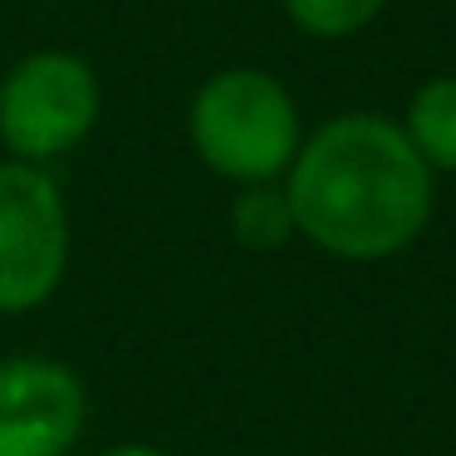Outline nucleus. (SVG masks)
Instances as JSON below:
<instances>
[{"label":"nucleus","mask_w":456,"mask_h":456,"mask_svg":"<svg viewBox=\"0 0 456 456\" xmlns=\"http://www.w3.org/2000/svg\"><path fill=\"white\" fill-rule=\"evenodd\" d=\"M89 432V383L50 354L0 358V456H74Z\"/></svg>","instance_id":"5"},{"label":"nucleus","mask_w":456,"mask_h":456,"mask_svg":"<svg viewBox=\"0 0 456 456\" xmlns=\"http://www.w3.org/2000/svg\"><path fill=\"white\" fill-rule=\"evenodd\" d=\"M387 0H280V15L295 25L305 40H354V35L373 30L383 20Z\"/></svg>","instance_id":"8"},{"label":"nucleus","mask_w":456,"mask_h":456,"mask_svg":"<svg viewBox=\"0 0 456 456\" xmlns=\"http://www.w3.org/2000/svg\"><path fill=\"white\" fill-rule=\"evenodd\" d=\"M280 187L295 216V240L344 265L397 260L436 216V177L397 118L368 109L314 123Z\"/></svg>","instance_id":"1"},{"label":"nucleus","mask_w":456,"mask_h":456,"mask_svg":"<svg viewBox=\"0 0 456 456\" xmlns=\"http://www.w3.org/2000/svg\"><path fill=\"white\" fill-rule=\"evenodd\" d=\"M74 216L50 167L0 158V319H25L64 289Z\"/></svg>","instance_id":"4"},{"label":"nucleus","mask_w":456,"mask_h":456,"mask_svg":"<svg viewBox=\"0 0 456 456\" xmlns=\"http://www.w3.org/2000/svg\"><path fill=\"white\" fill-rule=\"evenodd\" d=\"M397 128L432 177H456V74H432L417 84Z\"/></svg>","instance_id":"6"},{"label":"nucleus","mask_w":456,"mask_h":456,"mask_svg":"<svg viewBox=\"0 0 456 456\" xmlns=\"http://www.w3.org/2000/svg\"><path fill=\"white\" fill-rule=\"evenodd\" d=\"M226 231L240 250L250 256H270L295 240V216L280 182H260V187H236L226 207Z\"/></svg>","instance_id":"7"},{"label":"nucleus","mask_w":456,"mask_h":456,"mask_svg":"<svg viewBox=\"0 0 456 456\" xmlns=\"http://www.w3.org/2000/svg\"><path fill=\"white\" fill-rule=\"evenodd\" d=\"M94 456H177V452H167V446H158V442H113Z\"/></svg>","instance_id":"9"},{"label":"nucleus","mask_w":456,"mask_h":456,"mask_svg":"<svg viewBox=\"0 0 456 456\" xmlns=\"http://www.w3.org/2000/svg\"><path fill=\"white\" fill-rule=\"evenodd\" d=\"M103 118V79L89 54L40 45L0 74V158L50 167L84 148Z\"/></svg>","instance_id":"3"},{"label":"nucleus","mask_w":456,"mask_h":456,"mask_svg":"<svg viewBox=\"0 0 456 456\" xmlns=\"http://www.w3.org/2000/svg\"><path fill=\"white\" fill-rule=\"evenodd\" d=\"M305 113L280 74L260 64H226L211 69L187 99V148L216 182L260 187L285 182L299 142Z\"/></svg>","instance_id":"2"}]
</instances>
